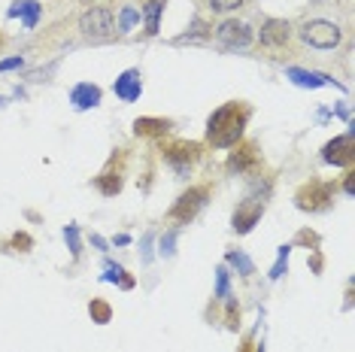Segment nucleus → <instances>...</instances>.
<instances>
[{"label": "nucleus", "instance_id": "obj_1", "mask_svg": "<svg viewBox=\"0 0 355 352\" xmlns=\"http://www.w3.org/2000/svg\"><path fill=\"white\" fill-rule=\"evenodd\" d=\"M252 107L246 100H228L207 118V143L213 149H231L243 140Z\"/></svg>", "mask_w": 355, "mask_h": 352}, {"label": "nucleus", "instance_id": "obj_2", "mask_svg": "<svg viewBox=\"0 0 355 352\" xmlns=\"http://www.w3.org/2000/svg\"><path fill=\"white\" fill-rule=\"evenodd\" d=\"M334 195H337L334 182L310 179V182H304V186L295 191V204H297V210H304V213H322V210H328L331 206Z\"/></svg>", "mask_w": 355, "mask_h": 352}, {"label": "nucleus", "instance_id": "obj_3", "mask_svg": "<svg viewBox=\"0 0 355 352\" xmlns=\"http://www.w3.org/2000/svg\"><path fill=\"white\" fill-rule=\"evenodd\" d=\"M161 158L164 164H171L180 176H189V170L200 161V143H189V140H171L161 146Z\"/></svg>", "mask_w": 355, "mask_h": 352}, {"label": "nucleus", "instance_id": "obj_4", "mask_svg": "<svg viewBox=\"0 0 355 352\" xmlns=\"http://www.w3.org/2000/svg\"><path fill=\"white\" fill-rule=\"evenodd\" d=\"M209 201V186H191L189 191H182L180 197H176V204L171 206V213H167V219L171 222H191L195 215L204 210Z\"/></svg>", "mask_w": 355, "mask_h": 352}, {"label": "nucleus", "instance_id": "obj_5", "mask_svg": "<svg viewBox=\"0 0 355 352\" xmlns=\"http://www.w3.org/2000/svg\"><path fill=\"white\" fill-rule=\"evenodd\" d=\"M301 39L313 49H334L340 46L343 39V30L334 25V21H325V19H313L301 28Z\"/></svg>", "mask_w": 355, "mask_h": 352}, {"label": "nucleus", "instance_id": "obj_6", "mask_svg": "<svg viewBox=\"0 0 355 352\" xmlns=\"http://www.w3.org/2000/svg\"><path fill=\"white\" fill-rule=\"evenodd\" d=\"M79 30H83L88 39H107V37H112V30H116V12H112L110 6H92V10H85L83 19H79Z\"/></svg>", "mask_w": 355, "mask_h": 352}, {"label": "nucleus", "instance_id": "obj_7", "mask_svg": "<svg viewBox=\"0 0 355 352\" xmlns=\"http://www.w3.org/2000/svg\"><path fill=\"white\" fill-rule=\"evenodd\" d=\"M125 186V149H116V155L110 158V164L101 170V176H94V188L101 191V195H119Z\"/></svg>", "mask_w": 355, "mask_h": 352}, {"label": "nucleus", "instance_id": "obj_8", "mask_svg": "<svg viewBox=\"0 0 355 352\" xmlns=\"http://www.w3.org/2000/svg\"><path fill=\"white\" fill-rule=\"evenodd\" d=\"M216 39L225 49H246L252 46L255 39V30L246 25V21H237V19H225L219 28H216Z\"/></svg>", "mask_w": 355, "mask_h": 352}, {"label": "nucleus", "instance_id": "obj_9", "mask_svg": "<svg viewBox=\"0 0 355 352\" xmlns=\"http://www.w3.org/2000/svg\"><path fill=\"white\" fill-rule=\"evenodd\" d=\"M322 161L334 164V167H352V161H355L352 131H346V134H340V137H334L331 143H325V146H322Z\"/></svg>", "mask_w": 355, "mask_h": 352}, {"label": "nucleus", "instance_id": "obj_10", "mask_svg": "<svg viewBox=\"0 0 355 352\" xmlns=\"http://www.w3.org/2000/svg\"><path fill=\"white\" fill-rule=\"evenodd\" d=\"M258 164H261V155H258V143L246 140V143H237V149L231 152L228 158V173H255Z\"/></svg>", "mask_w": 355, "mask_h": 352}, {"label": "nucleus", "instance_id": "obj_11", "mask_svg": "<svg viewBox=\"0 0 355 352\" xmlns=\"http://www.w3.org/2000/svg\"><path fill=\"white\" fill-rule=\"evenodd\" d=\"M261 215H264V201L249 197V201L237 204V210H234V215H231V228L237 231V234H249V231L258 225V219H261Z\"/></svg>", "mask_w": 355, "mask_h": 352}, {"label": "nucleus", "instance_id": "obj_12", "mask_svg": "<svg viewBox=\"0 0 355 352\" xmlns=\"http://www.w3.org/2000/svg\"><path fill=\"white\" fill-rule=\"evenodd\" d=\"M258 37H261V46H268V49H282L292 39V25L286 19H268Z\"/></svg>", "mask_w": 355, "mask_h": 352}, {"label": "nucleus", "instance_id": "obj_13", "mask_svg": "<svg viewBox=\"0 0 355 352\" xmlns=\"http://www.w3.org/2000/svg\"><path fill=\"white\" fill-rule=\"evenodd\" d=\"M112 91H116V98H122L125 103L137 100V98H140V91H143V76H140V70H125V73L116 79Z\"/></svg>", "mask_w": 355, "mask_h": 352}, {"label": "nucleus", "instance_id": "obj_14", "mask_svg": "<svg viewBox=\"0 0 355 352\" xmlns=\"http://www.w3.org/2000/svg\"><path fill=\"white\" fill-rule=\"evenodd\" d=\"M173 127L171 118H158V116H140L134 122V134L137 137H164Z\"/></svg>", "mask_w": 355, "mask_h": 352}, {"label": "nucleus", "instance_id": "obj_15", "mask_svg": "<svg viewBox=\"0 0 355 352\" xmlns=\"http://www.w3.org/2000/svg\"><path fill=\"white\" fill-rule=\"evenodd\" d=\"M101 88L98 85H92V82H79L73 85V91H70V103H73L76 109H92V107H98L101 103Z\"/></svg>", "mask_w": 355, "mask_h": 352}, {"label": "nucleus", "instance_id": "obj_16", "mask_svg": "<svg viewBox=\"0 0 355 352\" xmlns=\"http://www.w3.org/2000/svg\"><path fill=\"white\" fill-rule=\"evenodd\" d=\"M40 15H43V6H40L37 0H15L10 6V19H21L25 28H34L40 21Z\"/></svg>", "mask_w": 355, "mask_h": 352}, {"label": "nucleus", "instance_id": "obj_17", "mask_svg": "<svg viewBox=\"0 0 355 352\" xmlns=\"http://www.w3.org/2000/svg\"><path fill=\"white\" fill-rule=\"evenodd\" d=\"M286 76L292 79L295 85H304V88H319V85H328L331 82L328 73H313V70H301V67H292Z\"/></svg>", "mask_w": 355, "mask_h": 352}, {"label": "nucleus", "instance_id": "obj_18", "mask_svg": "<svg viewBox=\"0 0 355 352\" xmlns=\"http://www.w3.org/2000/svg\"><path fill=\"white\" fill-rule=\"evenodd\" d=\"M161 12H164V3H161V0H146V3H143V15H146V34H158Z\"/></svg>", "mask_w": 355, "mask_h": 352}, {"label": "nucleus", "instance_id": "obj_19", "mask_svg": "<svg viewBox=\"0 0 355 352\" xmlns=\"http://www.w3.org/2000/svg\"><path fill=\"white\" fill-rule=\"evenodd\" d=\"M103 279H110V283H119L122 289H134V276H128V270L119 267V264H112V261H107V276H103Z\"/></svg>", "mask_w": 355, "mask_h": 352}, {"label": "nucleus", "instance_id": "obj_20", "mask_svg": "<svg viewBox=\"0 0 355 352\" xmlns=\"http://www.w3.org/2000/svg\"><path fill=\"white\" fill-rule=\"evenodd\" d=\"M88 313H92V322H98V325H107L110 322V319H112V307H110V303L107 301H92V303H88Z\"/></svg>", "mask_w": 355, "mask_h": 352}, {"label": "nucleus", "instance_id": "obj_21", "mask_svg": "<svg viewBox=\"0 0 355 352\" xmlns=\"http://www.w3.org/2000/svg\"><path fill=\"white\" fill-rule=\"evenodd\" d=\"M228 264H231V267H237V270H240V274H243V276L255 274V264L249 261V258H246V255L240 252V249H237V252H234V249L228 252Z\"/></svg>", "mask_w": 355, "mask_h": 352}, {"label": "nucleus", "instance_id": "obj_22", "mask_svg": "<svg viewBox=\"0 0 355 352\" xmlns=\"http://www.w3.org/2000/svg\"><path fill=\"white\" fill-rule=\"evenodd\" d=\"M137 21H140V10H137V6H125L122 15H119V30L128 34V30H131Z\"/></svg>", "mask_w": 355, "mask_h": 352}, {"label": "nucleus", "instance_id": "obj_23", "mask_svg": "<svg viewBox=\"0 0 355 352\" xmlns=\"http://www.w3.org/2000/svg\"><path fill=\"white\" fill-rule=\"evenodd\" d=\"M216 298H231V289H228V267H219V270H216Z\"/></svg>", "mask_w": 355, "mask_h": 352}, {"label": "nucleus", "instance_id": "obj_24", "mask_svg": "<svg viewBox=\"0 0 355 352\" xmlns=\"http://www.w3.org/2000/svg\"><path fill=\"white\" fill-rule=\"evenodd\" d=\"M288 252H292V246H279V258H277V264H273V270H270V279H279L282 270L288 267Z\"/></svg>", "mask_w": 355, "mask_h": 352}, {"label": "nucleus", "instance_id": "obj_25", "mask_svg": "<svg viewBox=\"0 0 355 352\" xmlns=\"http://www.w3.org/2000/svg\"><path fill=\"white\" fill-rule=\"evenodd\" d=\"M64 237H67V246H70V252H73V258H79V252H83V243H79V228L76 225H67Z\"/></svg>", "mask_w": 355, "mask_h": 352}, {"label": "nucleus", "instance_id": "obj_26", "mask_svg": "<svg viewBox=\"0 0 355 352\" xmlns=\"http://www.w3.org/2000/svg\"><path fill=\"white\" fill-rule=\"evenodd\" d=\"M243 6V0H209V10L213 12H234Z\"/></svg>", "mask_w": 355, "mask_h": 352}, {"label": "nucleus", "instance_id": "obj_27", "mask_svg": "<svg viewBox=\"0 0 355 352\" xmlns=\"http://www.w3.org/2000/svg\"><path fill=\"white\" fill-rule=\"evenodd\" d=\"M12 246H15L19 252H28L31 246H34V240H31V237L25 234V231H19V234H12Z\"/></svg>", "mask_w": 355, "mask_h": 352}, {"label": "nucleus", "instance_id": "obj_28", "mask_svg": "<svg viewBox=\"0 0 355 352\" xmlns=\"http://www.w3.org/2000/svg\"><path fill=\"white\" fill-rule=\"evenodd\" d=\"M295 240H297V243H310L313 249H319V234H313V231H301Z\"/></svg>", "mask_w": 355, "mask_h": 352}, {"label": "nucleus", "instance_id": "obj_29", "mask_svg": "<svg viewBox=\"0 0 355 352\" xmlns=\"http://www.w3.org/2000/svg\"><path fill=\"white\" fill-rule=\"evenodd\" d=\"M21 64H25V58H19V55H15V58L0 61V73H3V70H15V67H21Z\"/></svg>", "mask_w": 355, "mask_h": 352}, {"label": "nucleus", "instance_id": "obj_30", "mask_svg": "<svg viewBox=\"0 0 355 352\" xmlns=\"http://www.w3.org/2000/svg\"><path fill=\"white\" fill-rule=\"evenodd\" d=\"M173 243H176V234L171 231V234L161 240V252H164V255H173Z\"/></svg>", "mask_w": 355, "mask_h": 352}, {"label": "nucleus", "instance_id": "obj_31", "mask_svg": "<svg viewBox=\"0 0 355 352\" xmlns=\"http://www.w3.org/2000/svg\"><path fill=\"white\" fill-rule=\"evenodd\" d=\"M343 191H346V195H352V191H355V173L352 170L346 173V179H343Z\"/></svg>", "mask_w": 355, "mask_h": 352}, {"label": "nucleus", "instance_id": "obj_32", "mask_svg": "<svg viewBox=\"0 0 355 352\" xmlns=\"http://www.w3.org/2000/svg\"><path fill=\"white\" fill-rule=\"evenodd\" d=\"M0 46H3V34H0Z\"/></svg>", "mask_w": 355, "mask_h": 352}]
</instances>
